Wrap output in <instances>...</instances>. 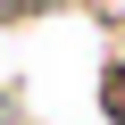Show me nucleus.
Masks as SVG:
<instances>
[{
	"mask_svg": "<svg viewBox=\"0 0 125 125\" xmlns=\"http://www.w3.org/2000/svg\"><path fill=\"white\" fill-rule=\"evenodd\" d=\"M58 9H108V0H0V25H25V17H58Z\"/></svg>",
	"mask_w": 125,
	"mask_h": 125,
	"instance_id": "1",
	"label": "nucleus"
},
{
	"mask_svg": "<svg viewBox=\"0 0 125 125\" xmlns=\"http://www.w3.org/2000/svg\"><path fill=\"white\" fill-rule=\"evenodd\" d=\"M100 108H108V117L125 125V50L108 58V75H100Z\"/></svg>",
	"mask_w": 125,
	"mask_h": 125,
	"instance_id": "2",
	"label": "nucleus"
},
{
	"mask_svg": "<svg viewBox=\"0 0 125 125\" xmlns=\"http://www.w3.org/2000/svg\"><path fill=\"white\" fill-rule=\"evenodd\" d=\"M117 9H125V0H108V17H117Z\"/></svg>",
	"mask_w": 125,
	"mask_h": 125,
	"instance_id": "3",
	"label": "nucleus"
}]
</instances>
